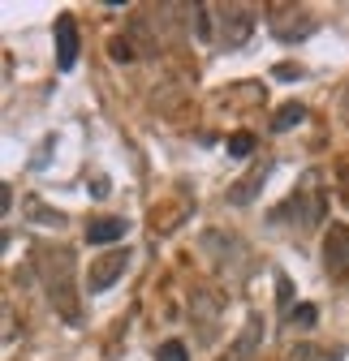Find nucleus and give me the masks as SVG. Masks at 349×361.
I'll use <instances>...</instances> for the list:
<instances>
[{
	"label": "nucleus",
	"mask_w": 349,
	"mask_h": 361,
	"mask_svg": "<svg viewBox=\"0 0 349 361\" xmlns=\"http://www.w3.org/2000/svg\"><path fill=\"white\" fill-rule=\"evenodd\" d=\"M125 262H129L125 250H108V254L91 258V271H86V293H108L125 276Z\"/></svg>",
	"instance_id": "f257e3e1"
},
{
	"label": "nucleus",
	"mask_w": 349,
	"mask_h": 361,
	"mask_svg": "<svg viewBox=\"0 0 349 361\" xmlns=\"http://www.w3.org/2000/svg\"><path fill=\"white\" fill-rule=\"evenodd\" d=\"M324 262L332 276H349V228L332 224V233L324 237Z\"/></svg>",
	"instance_id": "f03ea898"
},
{
	"label": "nucleus",
	"mask_w": 349,
	"mask_h": 361,
	"mask_svg": "<svg viewBox=\"0 0 349 361\" xmlns=\"http://www.w3.org/2000/svg\"><path fill=\"white\" fill-rule=\"evenodd\" d=\"M57 65L61 69H73L78 65V26H73L69 13L57 18Z\"/></svg>",
	"instance_id": "7ed1b4c3"
},
{
	"label": "nucleus",
	"mask_w": 349,
	"mask_h": 361,
	"mask_svg": "<svg viewBox=\"0 0 349 361\" xmlns=\"http://www.w3.org/2000/svg\"><path fill=\"white\" fill-rule=\"evenodd\" d=\"M125 228H129L125 219L104 215V219H91V224H86V241H91V245H112V241L125 237Z\"/></svg>",
	"instance_id": "20e7f679"
},
{
	"label": "nucleus",
	"mask_w": 349,
	"mask_h": 361,
	"mask_svg": "<svg viewBox=\"0 0 349 361\" xmlns=\"http://www.w3.org/2000/svg\"><path fill=\"white\" fill-rule=\"evenodd\" d=\"M268 172H272V164H268V159H264V164H254V168H250V172L237 180V185L229 190V198H233V202H250V198L259 194V185L268 180Z\"/></svg>",
	"instance_id": "39448f33"
},
{
	"label": "nucleus",
	"mask_w": 349,
	"mask_h": 361,
	"mask_svg": "<svg viewBox=\"0 0 349 361\" xmlns=\"http://www.w3.org/2000/svg\"><path fill=\"white\" fill-rule=\"evenodd\" d=\"M297 121H307V108H302V104H285V108L276 112V121H272V129H276V133H285V129H293Z\"/></svg>",
	"instance_id": "423d86ee"
},
{
	"label": "nucleus",
	"mask_w": 349,
	"mask_h": 361,
	"mask_svg": "<svg viewBox=\"0 0 349 361\" xmlns=\"http://www.w3.org/2000/svg\"><path fill=\"white\" fill-rule=\"evenodd\" d=\"M254 151V138H250V133H233V138H229V155L233 159H242V155H250Z\"/></svg>",
	"instance_id": "0eeeda50"
},
{
	"label": "nucleus",
	"mask_w": 349,
	"mask_h": 361,
	"mask_svg": "<svg viewBox=\"0 0 349 361\" xmlns=\"http://www.w3.org/2000/svg\"><path fill=\"white\" fill-rule=\"evenodd\" d=\"M160 361H190V353H186V344L168 340V344H160Z\"/></svg>",
	"instance_id": "6e6552de"
},
{
	"label": "nucleus",
	"mask_w": 349,
	"mask_h": 361,
	"mask_svg": "<svg viewBox=\"0 0 349 361\" xmlns=\"http://www.w3.org/2000/svg\"><path fill=\"white\" fill-rule=\"evenodd\" d=\"M319 319V314H315V305H293V323H302V327H311Z\"/></svg>",
	"instance_id": "1a4fd4ad"
},
{
	"label": "nucleus",
	"mask_w": 349,
	"mask_h": 361,
	"mask_svg": "<svg viewBox=\"0 0 349 361\" xmlns=\"http://www.w3.org/2000/svg\"><path fill=\"white\" fill-rule=\"evenodd\" d=\"M91 194H95V198H108V194H112V190H108V180H104V176H95V180H91Z\"/></svg>",
	"instance_id": "9d476101"
},
{
	"label": "nucleus",
	"mask_w": 349,
	"mask_h": 361,
	"mask_svg": "<svg viewBox=\"0 0 349 361\" xmlns=\"http://www.w3.org/2000/svg\"><path fill=\"white\" fill-rule=\"evenodd\" d=\"M276 78L289 82V78H302V69H297V65H276Z\"/></svg>",
	"instance_id": "9b49d317"
},
{
	"label": "nucleus",
	"mask_w": 349,
	"mask_h": 361,
	"mask_svg": "<svg viewBox=\"0 0 349 361\" xmlns=\"http://www.w3.org/2000/svg\"><path fill=\"white\" fill-rule=\"evenodd\" d=\"M112 56H117V61H129V56H134V52H129V48H125V43L117 39V43H112Z\"/></svg>",
	"instance_id": "f8f14e48"
},
{
	"label": "nucleus",
	"mask_w": 349,
	"mask_h": 361,
	"mask_svg": "<svg viewBox=\"0 0 349 361\" xmlns=\"http://www.w3.org/2000/svg\"><path fill=\"white\" fill-rule=\"evenodd\" d=\"M345 108H349V104H345Z\"/></svg>",
	"instance_id": "ddd939ff"
}]
</instances>
